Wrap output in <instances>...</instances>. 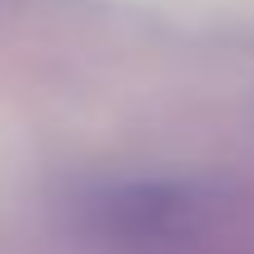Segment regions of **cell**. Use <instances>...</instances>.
<instances>
[{
    "instance_id": "1",
    "label": "cell",
    "mask_w": 254,
    "mask_h": 254,
    "mask_svg": "<svg viewBox=\"0 0 254 254\" xmlns=\"http://www.w3.org/2000/svg\"><path fill=\"white\" fill-rule=\"evenodd\" d=\"M217 212V189L198 179H118L66 202V226L99 245H155L198 231Z\"/></svg>"
}]
</instances>
